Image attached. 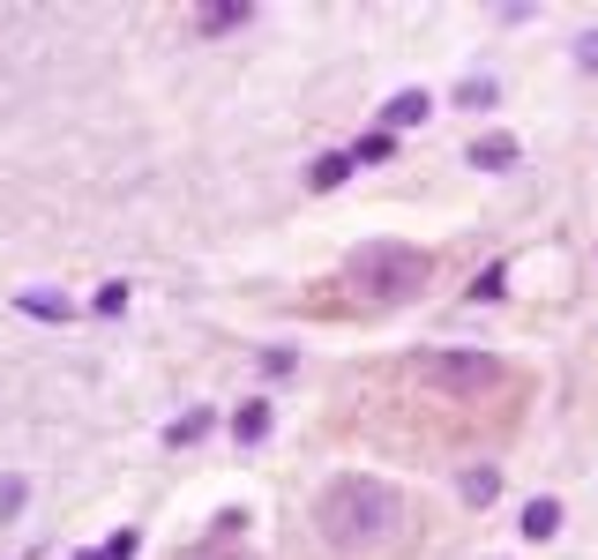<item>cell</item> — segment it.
<instances>
[{"mask_svg": "<svg viewBox=\"0 0 598 560\" xmlns=\"http://www.w3.org/2000/svg\"><path fill=\"white\" fill-rule=\"evenodd\" d=\"M315 531H322V546L344 560H367L382 553V546H397L404 531V494L390 479H367V471H344L322 486L315 500Z\"/></svg>", "mask_w": 598, "mask_h": 560, "instance_id": "1", "label": "cell"}, {"mask_svg": "<svg viewBox=\"0 0 598 560\" xmlns=\"http://www.w3.org/2000/svg\"><path fill=\"white\" fill-rule=\"evenodd\" d=\"M352 284L367 300H382V307H404V300H419L434 284V254L404 247V240H367V247L352 254Z\"/></svg>", "mask_w": 598, "mask_h": 560, "instance_id": "2", "label": "cell"}, {"mask_svg": "<svg viewBox=\"0 0 598 560\" xmlns=\"http://www.w3.org/2000/svg\"><path fill=\"white\" fill-rule=\"evenodd\" d=\"M411 381H427V389H449V396H494L501 381H509V367L494 359V352H419L411 359Z\"/></svg>", "mask_w": 598, "mask_h": 560, "instance_id": "3", "label": "cell"}, {"mask_svg": "<svg viewBox=\"0 0 598 560\" xmlns=\"http://www.w3.org/2000/svg\"><path fill=\"white\" fill-rule=\"evenodd\" d=\"M471 165H479V173H509V165H517V135H479V142H471Z\"/></svg>", "mask_w": 598, "mask_h": 560, "instance_id": "4", "label": "cell"}, {"mask_svg": "<svg viewBox=\"0 0 598 560\" xmlns=\"http://www.w3.org/2000/svg\"><path fill=\"white\" fill-rule=\"evenodd\" d=\"M427 113H434V98H427V90H397V98L382 105V127H419Z\"/></svg>", "mask_w": 598, "mask_h": 560, "instance_id": "5", "label": "cell"}, {"mask_svg": "<svg viewBox=\"0 0 598 560\" xmlns=\"http://www.w3.org/2000/svg\"><path fill=\"white\" fill-rule=\"evenodd\" d=\"M554 531H561V500H532V508H524V538H554Z\"/></svg>", "mask_w": 598, "mask_h": 560, "instance_id": "6", "label": "cell"}, {"mask_svg": "<svg viewBox=\"0 0 598 560\" xmlns=\"http://www.w3.org/2000/svg\"><path fill=\"white\" fill-rule=\"evenodd\" d=\"M232 434H240V441H263V434H269V404H263V396H255V404H240Z\"/></svg>", "mask_w": 598, "mask_h": 560, "instance_id": "7", "label": "cell"}, {"mask_svg": "<svg viewBox=\"0 0 598 560\" xmlns=\"http://www.w3.org/2000/svg\"><path fill=\"white\" fill-rule=\"evenodd\" d=\"M494 494H501V471H486V463H479V471H465V500H471V508H486Z\"/></svg>", "mask_w": 598, "mask_h": 560, "instance_id": "8", "label": "cell"}, {"mask_svg": "<svg viewBox=\"0 0 598 560\" xmlns=\"http://www.w3.org/2000/svg\"><path fill=\"white\" fill-rule=\"evenodd\" d=\"M344 173H352V157L336 150V157H322V165L307 173V187H315V194H330V187H344Z\"/></svg>", "mask_w": 598, "mask_h": 560, "instance_id": "9", "label": "cell"}, {"mask_svg": "<svg viewBox=\"0 0 598 560\" xmlns=\"http://www.w3.org/2000/svg\"><path fill=\"white\" fill-rule=\"evenodd\" d=\"M232 23H247V8H202V30H232Z\"/></svg>", "mask_w": 598, "mask_h": 560, "instance_id": "10", "label": "cell"}, {"mask_svg": "<svg viewBox=\"0 0 598 560\" xmlns=\"http://www.w3.org/2000/svg\"><path fill=\"white\" fill-rule=\"evenodd\" d=\"M135 546H142V538H135V531H120V538H105V553H98V560H135Z\"/></svg>", "mask_w": 598, "mask_h": 560, "instance_id": "11", "label": "cell"}, {"mask_svg": "<svg viewBox=\"0 0 598 560\" xmlns=\"http://www.w3.org/2000/svg\"><path fill=\"white\" fill-rule=\"evenodd\" d=\"M202 434H209V419H202V411H188V419L173 427V441H202Z\"/></svg>", "mask_w": 598, "mask_h": 560, "instance_id": "12", "label": "cell"}, {"mask_svg": "<svg viewBox=\"0 0 598 560\" xmlns=\"http://www.w3.org/2000/svg\"><path fill=\"white\" fill-rule=\"evenodd\" d=\"M195 560H247V553H240V546H232V538H217V546H202Z\"/></svg>", "mask_w": 598, "mask_h": 560, "instance_id": "13", "label": "cell"}, {"mask_svg": "<svg viewBox=\"0 0 598 560\" xmlns=\"http://www.w3.org/2000/svg\"><path fill=\"white\" fill-rule=\"evenodd\" d=\"M576 67H591V75H598V30H591V38H576Z\"/></svg>", "mask_w": 598, "mask_h": 560, "instance_id": "14", "label": "cell"}]
</instances>
